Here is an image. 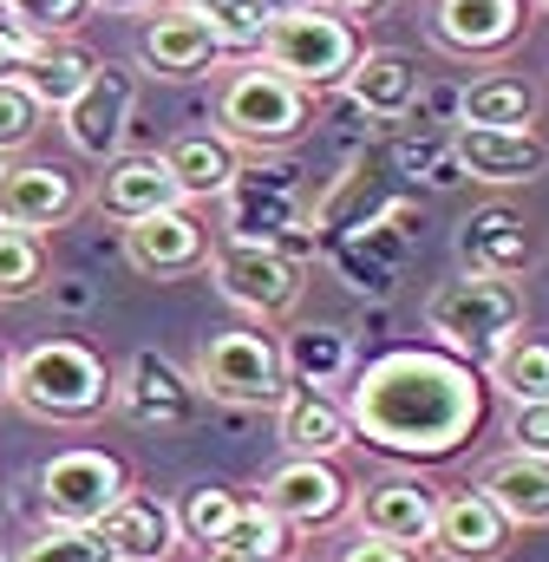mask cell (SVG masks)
<instances>
[{
    "mask_svg": "<svg viewBox=\"0 0 549 562\" xmlns=\"http://www.w3.org/2000/svg\"><path fill=\"white\" fill-rule=\"evenodd\" d=\"M347 425L386 458L438 464L484 425V373L445 347H386L347 380Z\"/></svg>",
    "mask_w": 549,
    "mask_h": 562,
    "instance_id": "obj_1",
    "label": "cell"
},
{
    "mask_svg": "<svg viewBox=\"0 0 549 562\" xmlns=\"http://www.w3.org/2000/svg\"><path fill=\"white\" fill-rule=\"evenodd\" d=\"M7 400L33 419L79 425L99 419L112 406V367L86 347V340H40L13 360L7 373Z\"/></svg>",
    "mask_w": 549,
    "mask_h": 562,
    "instance_id": "obj_2",
    "label": "cell"
},
{
    "mask_svg": "<svg viewBox=\"0 0 549 562\" xmlns=\"http://www.w3.org/2000/svg\"><path fill=\"white\" fill-rule=\"evenodd\" d=\"M307 125H314V92H301L294 79H281L262 59L236 66L216 92V132L236 150H256V157L288 150L307 138Z\"/></svg>",
    "mask_w": 549,
    "mask_h": 562,
    "instance_id": "obj_3",
    "label": "cell"
},
{
    "mask_svg": "<svg viewBox=\"0 0 549 562\" xmlns=\"http://www.w3.org/2000/svg\"><path fill=\"white\" fill-rule=\"evenodd\" d=\"M524 327V288L517 281H497V276H451L432 288V301H425V334L445 347V353H458V360H471V367H484L511 334Z\"/></svg>",
    "mask_w": 549,
    "mask_h": 562,
    "instance_id": "obj_4",
    "label": "cell"
},
{
    "mask_svg": "<svg viewBox=\"0 0 549 562\" xmlns=\"http://www.w3.org/2000/svg\"><path fill=\"white\" fill-rule=\"evenodd\" d=\"M367 53V40H360V26H347V20H334L327 7H294V13H274L269 33H262V46H256V59L274 66L281 79H294L301 92H334V86H347V72H354V59Z\"/></svg>",
    "mask_w": 549,
    "mask_h": 562,
    "instance_id": "obj_5",
    "label": "cell"
},
{
    "mask_svg": "<svg viewBox=\"0 0 549 562\" xmlns=\"http://www.w3.org/2000/svg\"><path fill=\"white\" fill-rule=\"evenodd\" d=\"M190 386L223 400V406H281L288 400V373H281V340L262 327H229L210 334L197 347Z\"/></svg>",
    "mask_w": 549,
    "mask_h": 562,
    "instance_id": "obj_6",
    "label": "cell"
},
{
    "mask_svg": "<svg viewBox=\"0 0 549 562\" xmlns=\"http://www.w3.org/2000/svg\"><path fill=\"white\" fill-rule=\"evenodd\" d=\"M210 281H216V294L229 301V307H243L256 327H269L281 314H294V301H301V256H288V243H216L210 249Z\"/></svg>",
    "mask_w": 549,
    "mask_h": 562,
    "instance_id": "obj_7",
    "label": "cell"
},
{
    "mask_svg": "<svg viewBox=\"0 0 549 562\" xmlns=\"http://www.w3.org/2000/svg\"><path fill=\"white\" fill-rule=\"evenodd\" d=\"M40 510L46 524H72V530H92L125 491H132V471L119 451H99V445H72V451H53L40 464Z\"/></svg>",
    "mask_w": 549,
    "mask_h": 562,
    "instance_id": "obj_8",
    "label": "cell"
},
{
    "mask_svg": "<svg viewBox=\"0 0 549 562\" xmlns=\"http://www.w3.org/2000/svg\"><path fill=\"white\" fill-rule=\"evenodd\" d=\"M132 105H137V72L119 66V59H99V72L79 86L72 105H59V132L79 157L105 164L125 150V132H132Z\"/></svg>",
    "mask_w": 549,
    "mask_h": 562,
    "instance_id": "obj_9",
    "label": "cell"
},
{
    "mask_svg": "<svg viewBox=\"0 0 549 562\" xmlns=\"http://www.w3.org/2000/svg\"><path fill=\"white\" fill-rule=\"evenodd\" d=\"M347 510L360 517V537H380V543H400V550H425L432 543V517H438V491L418 471H386L367 491H354Z\"/></svg>",
    "mask_w": 549,
    "mask_h": 562,
    "instance_id": "obj_10",
    "label": "cell"
},
{
    "mask_svg": "<svg viewBox=\"0 0 549 562\" xmlns=\"http://www.w3.org/2000/svg\"><path fill=\"white\" fill-rule=\"evenodd\" d=\"M262 504H269L288 530H327V524H340V517H347L354 484L340 477V464H334V458H288L281 471H269Z\"/></svg>",
    "mask_w": 549,
    "mask_h": 562,
    "instance_id": "obj_11",
    "label": "cell"
},
{
    "mask_svg": "<svg viewBox=\"0 0 549 562\" xmlns=\"http://www.w3.org/2000/svg\"><path fill=\"white\" fill-rule=\"evenodd\" d=\"M79 177L59 164H33V157H7L0 164V229H26L46 236L79 210Z\"/></svg>",
    "mask_w": 549,
    "mask_h": 562,
    "instance_id": "obj_12",
    "label": "cell"
},
{
    "mask_svg": "<svg viewBox=\"0 0 549 562\" xmlns=\"http://www.w3.org/2000/svg\"><path fill=\"white\" fill-rule=\"evenodd\" d=\"M125 262L150 281H177L197 276L210 262V229L190 216V203H170V210H150L125 223Z\"/></svg>",
    "mask_w": 549,
    "mask_h": 562,
    "instance_id": "obj_13",
    "label": "cell"
},
{
    "mask_svg": "<svg viewBox=\"0 0 549 562\" xmlns=\"http://www.w3.org/2000/svg\"><path fill=\"white\" fill-rule=\"evenodd\" d=\"M112 406L144 431H170V425H190L197 413V386L177 360L164 353H132L125 373H112Z\"/></svg>",
    "mask_w": 549,
    "mask_h": 562,
    "instance_id": "obj_14",
    "label": "cell"
},
{
    "mask_svg": "<svg viewBox=\"0 0 549 562\" xmlns=\"http://www.w3.org/2000/svg\"><path fill=\"white\" fill-rule=\"evenodd\" d=\"M137 59H144L157 79H197V72L223 66V40H216V26H210L203 13L164 0V7H150V20H144V33H137Z\"/></svg>",
    "mask_w": 549,
    "mask_h": 562,
    "instance_id": "obj_15",
    "label": "cell"
},
{
    "mask_svg": "<svg viewBox=\"0 0 549 562\" xmlns=\"http://www.w3.org/2000/svg\"><path fill=\"white\" fill-rule=\"evenodd\" d=\"M451 164L471 183L511 190V183H537L549 170V144L537 132H497V125H458L451 132Z\"/></svg>",
    "mask_w": 549,
    "mask_h": 562,
    "instance_id": "obj_16",
    "label": "cell"
},
{
    "mask_svg": "<svg viewBox=\"0 0 549 562\" xmlns=\"http://www.w3.org/2000/svg\"><path fill=\"white\" fill-rule=\"evenodd\" d=\"M524 0H432V40L458 59H497L524 40Z\"/></svg>",
    "mask_w": 549,
    "mask_h": 562,
    "instance_id": "obj_17",
    "label": "cell"
},
{
    "mask_svg": "<svg viewBox=\"0 0 549 562\" xmlns=\"http://www.w3.org/2000/svg\"><path fill=\"white\" fill-rule=\"evenodd\" d=\"M511 517L471 484V491H451V497H438V517H432V543L425 550H438L445 562H497L511 550Z\"/></svg>",
    "mask_w": 549,
    "mask_h": 562,
    "instance_id": "obj_18",
    "label": "cell"
},
{
    "mask_svg": "<svg viewBox=\"0 0 549 562\" xmlns=\"http://www.w3.org/2000/svg\"><path fill=\"white\" fill-rule=\"evenodd\" d=\"M92 530H99V543L112 550V562H170L177 543H183L177 510H170L164 497H150V491H125Z\"/></svg>",
    "mask_w": 549,
    "mask_h": 562,
    "instance_id": "obj_19",
    "label": "cell"
},
{
    "mask_svg": "<svg viewBox=\"0 0 549 562\" xmlns=\"http://www.w3.org/2000/svg\"><path fill=\"white\" fill-rule=\"evenodd\" d=\"M229 196V243H281L301 229V196L288 170H236Z\"/></svg>",
    "mask_w": 549,
    "mask_h": 562,
    "instance_id": "obj_20",
    "label": "cell"
},
{
    "mask_svg": "<svg viewBox=\"0 0 549 562\" xmlns=\"http://www.w3.org/2000/svg\"><path fill=\"white\" fill-rule=\"evenodd\" d=\"M92 196H99V210L119 216V223H137V216H150V210L183 203L157 150H119V157H105V177H99Z\"/></svg>",
    "mask_w": 549,
    "mask_h": 562,
    "instance_id": "obj_21",
    "label": "cell"
},
{
    "mask_svg": "<svg viewBox=\"0 0 549 562\" xmlns=\"http://www.w3.org/2000/svg\"><path fill=\"white\" fill-rule=\"evenodd\" d=\"M458 256L471 276H497V281H517L530 262H537V243H530V223L517 210H478L458 236Z\"/></svg>",
    "mask_w": 549,
    "mask_h": 562,
    "instance_id": "obj_22",
    "label": "cell"
},
{
    "mask_svg": "<svg viewBox=\"0 0 549 562\" xmlns=\"http://www.w3.org/2000/svg\"><path fill=\"white\" fill-rule=\"evenodd\" d=\"M157 157H164V170H170V183H177L183 203L223 196V190L236 183V170H243V150L223 138V132H183V138L164 144Z\"/></svg>",
    "mask_w": 549,
    "mask_h": 562,
    "instance_id": "obj_23",
    "label": "cell"
},
{
    "mask_svg": "<svg viewBox=\"0 0 549 562\" xmlns=\"http://www.w3.org/2000/svg\"><path fill=\"white\" fill-rule=\"evenodd\" d=\"M347 92H354V105L367 112V119H406L412 105H418V66H412V53L400 46H367L360 59H354V72H347Z\"/></svg>",
    "mask_w": 549,
    "mask_h": 562,
    "instance_id": "obj_24",
    "label": "cell"
},
{
    "mask_svg": "<svg viewBox=\"0 0 549 562\" xmlns=\"http://www.w3.org/2000/svg\"><path fill=\"white\" fill-rule=\"evenodd\" d=\"M281 445L288 458H340L354 445V425H347V406L334 393H301L288 386L281 400Z\"/></svg>",
    "mask_w": 549,
    "mask_h": 562,
    "instance_id": "obj_25",
    "label": "cell"
},
{
    "mask_svg": "<svg viewBox=\"0 0 549 562\" xmlns=\"http://www.w3.org/2000/svg\"><path fill=\"white\" fill-rule=\"evenodd\" d=\"M281 373L301 393H334L354 380V340L340 327H288L281 340Z\"/></svg>",
    "mask_w": 549,
    "mask_h": 562,
    "instance_id": "obj_26",
    "label": "cell"
},
{
    "mask_svg": "<svg viewBox=\"0 0 549 562\" xmlns=\"http://www.w3.org/2000/svg\"><path fill=\"white\" fill-rule=\"evenodd\" d=\"M478 491L511 517V530H537L549 524V464L544 458H524V451H504L484 464Z\"/></svg>",
    "mask_w": 549,
    "mask_h": 562,
    "instance_id": "obj_27",
    "label": "cell"
},
{
    "mask_svg": "<svg viewBox=\"0 0 549 562\" xmlns=\"http://www.w3.org/2000/svg\"><path fill=\"white\" fill-rule=\"evenodd\" d=\"M92 72H99V53H92V46H79V33H72V40H40V46H33V59H26L13 79H20L46 112H59V105H72V99H79V86H86Z\"/></svg>",
    "mask_w": 549,
    "mask_h": 562,
    "instance_id": "obj_28",
    "label": "cell"
},
{
    "mask_svg": "<svg viewBox=\"0 0 549 562\" xmlns=\"http://www.w3.org/2000/svg\"><path fill=\"white\" fill-rule=\"evenodd\" d=\"M458 125H497V132H530L537 125V86L517 72H491L458 99Z\"/></svg>",
    "mask_w": 549,
    "mask_h": 562,
    "instance_id": "obj_29",
    "label": "cell"
},
{
    "mask_svg": "<svg viewBox=\"0 0 549 562\" xmlns=\"http://www.w3.org/2000/svg\"><path fill=\"white\" fill-rule=\"evenodd\" d=\"M484 373H491V386H497V393H511L517 406L549 400V340H544V334H530V327H517V334L484 360Z\"/></svg>",
    "mask_w": 549,
    "mask_h": 562,
    "instance_id": "obj_30",
    "label": "cell"
},
{
    "mask_svg": "<svg viewBox=\"0 0 549 562\" xmlns=\"http://www.w3.org/2000/svg\"><path fill=\"white\" fill-rule=\"evenodd\" d=\"M203 557H229V562H288L294 557V530L274 517L269 504L256 497V504H243L236 510V524L216 537V550H203Z\"/></svg>",
    "mask_w": 549,
    "mask_h": 562,
    "instance_id": "obj_31",
    "label": "cell"
},
{
    "mask_svg": "<svg viewBox=\"0 0 549 562\" xmlns=\"http://www.w3.org/2000/svg\"><path fill=\"white\" fill-rule=\"evenodd\" d=\"M236 510H243V497H236L229 484H190L183 504H177V530H183V543L216 550V537L236 524Z\"/></svg>",
    "mask_w": 549,
    "mask_h": 562,
    "instance_id": "obj_32",
    "label": "cell"
},
{
    "mask_svg": "<svg viewBox=\"0 0 549 562\" xmlns=\"http://www.w3.org/2000/svg\"><path fill=\"white\" fill-rule=\"evenodd\" d=\"M46 288V236L0 229V301H26Z\"/></svg>",
    "mask_w": 549,
    "mask_h": 562,
    "instance_id": "obj_33",
    "label": "cell"
},
{
    "mask_svg": "<svg viewBox=\"0 0 549 562\" xmlns=\"http://www.w3.org/2000/svg\"><path fill=\"white\" fill-rule=\"evenodd\" d=\"M0 13L26 33V40H72L92 20V0H0Z\"/></svg>",
    "mask_w": 549,
    "mask_h": 562,
    "instance_id": "obj_34",
    "label": "cell"
},
{
    "mask_svg": "<svg viewBox=\"0 0 549 562\" xmlns=\"http://www.w3.org/2000/svg\"><path fill=\"white\" fill-rule=\"evenodd\" d=\"M40 125H46V105H40L20 79H0V164L20 157L26 144L40 138Z\"/></svg>",
    "mask_w": 549,
    "mask_h": 562,
    "instance_id": "obj_35",
    "label": "cell"
},
{
    "mask_svg": "<svg viewBox=\"0 0 549 562\" xmlns=\"http://www.w3.org/2000/svg\"><path fill=\"white\" fill-rule=\"evenodd\" d=\"M13 562H112V550L99 543V530H72V524H46Z\"/></svg>",
    "mask_w": 549,
    "mask_h": 562,
    "instance_id": "obj_36",
    "label": "cell"
},
{
    "mask_svg": "<svg viewBox=\"0 0 549 562\" xmlns=\"http://www.w3.org/2000/svg\"><path fill=\"white\" fill-rule=\"evenodd\" d=\"M511 451L544 458V464H549V400H530V406H517V413H511Z\"/></svg>",
    "mask_w": 549,
    "mask_h": 562,
    "instance_id": "obj_37",
    "label": "cell"
},
{
    "mask_svg": "<svg viewBox=\"0 0 549 562\" xmlns=\"http://www.w3.org/2000/svg\"><path fill=\"white\" fill-rule=\"evenodd\" d=\"M334 562H418V550H400V543H380V537H360L347 543Z\"/></svg>",
    "mask_w": 549,
    "mask_h": 562,
    "instance_id": "obj_38",
    "label": "cell"
},
{
    "mask_svg": "<svg viewBox=\"0 0 549 562\" xmlns=\"http://www.w3.org/2000/svg\"><path fill=\"white\" fill-rule=\"evenodd\" d=\"M314 7H327L334 20H347V26H360V20H380L386 13V0H314Z\"/></svg>",
    "mask_w": 549,
    "mask_h": 562,
    "instance_id": "obj_39",
    "label": "cell"
},
{
    "mask_svg": "<svg viewBox=\"0 0 549 562\" xmlns=\"http://www.w3.org/2000/svg\"><path fill=\"white\" fill-rule=\"evenodd\" d=\"M177 7H190V13H203V20H223L236 0H177Z\"/></svg>",
    "mask_w": 549,
    "mask_h": 562,
    "instance_id": "obj_40",
    "label": "cell"
},
{
    "mask_svg": "<svg viewBox=\"0 0 549 562\" xmlns=\"http://www.w3.org/2000/svg\"><path fill=\"white\" fill-rule=\"evenodd\" d=\"M92 7H105V13H150V7H164V0H92Z\"/></svg>",
    "mask_w": 549,
    "mask_h": 562,
    "instance_id": "obj_41",
    "label": "cell"
},
{
    "mask_svg": "<svg viewBox=\"0 0 549 562\" xmlns=\"http://www.w3.org/2000/svg\"><path fill=\"white\" fill-rule=\"evenodd\" d=\"M256 7H262V13L274 20V13H294V7H307V0H256Z\"/></svg>",
    "mask_w": 549,
    "mask_h": 562,
    "instance_id": "obj_42",
    "label": "cell"
},
{
    "mask_svg": "<svg viewBox=\"0 0 549 562\" xmlns=\"http://www.w3.org/2000/svg\"><path fill=\"white\" fill-rule=\"evenodd\" d=\"M7 373H13V360H7V353H0V400H7Z\"/></svg>",
    "mask_w": 549,
    "mask_h": 562,
    "instance_id": "obj_43",
    "label": "cell"
},
{
    "mask_svg": "<svg viewBox=\"0 0 549 562\" xmlns=\"http://www.w3.org/2000/svg\"><path fill=\"white\" fill-rule=\"evenodd\" d=\"M203 562H229V557H203Z\"/></svg>",
    "mask_w": 549,
    "mask_h": 562,
    "instance_id": "obj_44",
    "label": "cell"
},
{
    "mask_svg": "<svg viewBox=\"0 0 549 562\" xmlns=\"http://www.w3.org/2000/svg\"><path fill=\"white\" fill-rule=\"evenodd\" d=\"M537 7H549V0H537Z\"/></svg>",
    "mask_w": 549,
    "mask_h": 562,
    "instance_id": "obj_45",
    "label": "cell"
},
{
    "mask_svg": "<svg viewBox=\"0 0 549 562\" xmlns=\"http://www.w3.org/2000/svg\"><path fill=\"white\" fill-rule=\"evenodd\" d=\"M288 562H301V557H288Z\"/></svg>",
    "mask_w": 549,
    "mask_h": 562,
    "instance_id": "obj_46",
    "label": "cell"
},
{
    "mask_svg": "<svg viewBox=\"0 0 549 562\" xmlns=\"http://www.w3.org/2000/svg\"><path fill=\"white\" fill-rule=\"evenodd\" d=\"M0 562H13V557H0Z\"/></svg>",
    "mask_w": 549,
    "mask_h": 562,
    "instance_id": "obj_47",
    "label": "cell"
},
{
    "mask_svg": "<svg viewBox=\"0 0 549 562\" xmlns=\"http://www.w3.org/2000/svg\"><path fill=\"white\" fill-rule=\"evenodd\" d=\"M386 7H393V0H386Z\"/></svg>",
    "mask_w": 549,
    "mask_h": 562,
    "instance_id": "obj_48",
    "label": "cell"
}]
</instances>
